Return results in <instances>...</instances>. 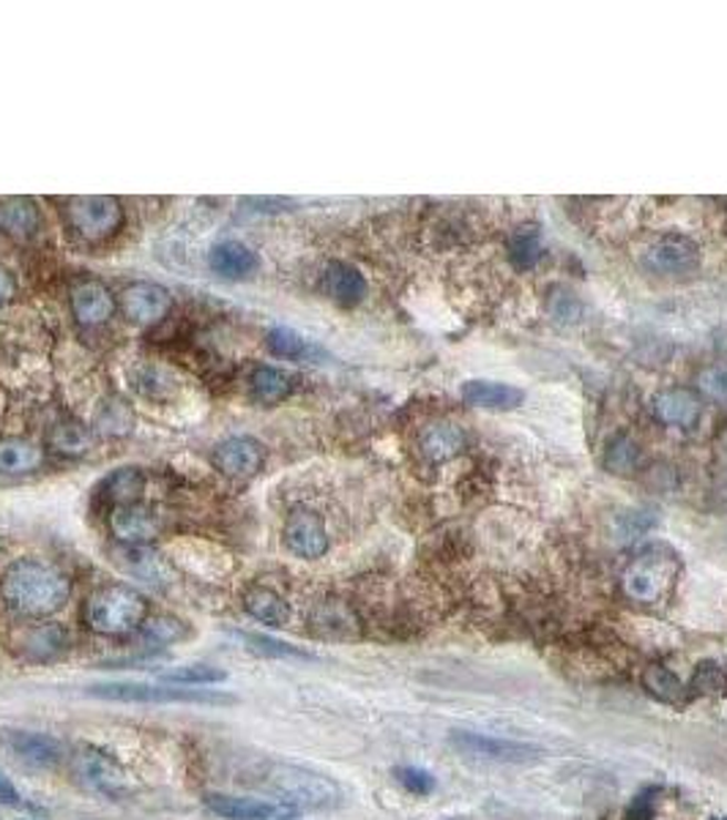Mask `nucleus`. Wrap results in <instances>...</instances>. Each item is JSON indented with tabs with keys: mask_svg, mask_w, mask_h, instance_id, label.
<instances>
[{
	"mask_svg": "<svg viewBox=\"0 0 727 820\" xmlns=\"http://www.w3.org/2000/svg\"><path fill=\"white\" fill-rule=\"evenodd\" d=\"M41 465V449L22 438L0 441V473H28Z\"/></svg>",
	"mask_w": 727,
	"mask_h": 820,
	"instance_id": "a878e982",
	"label": "nucleus"
},
{
	"mask_svg": "<svg viewBox=\"0 0 727 820\" xmlns=\"http://www.w3.org/2000/svg\"><path fill=\"white\" fill-rule=\"evenodd\" d=\"M22 801V796L17 793V788L11 785V779L0 771V804L6 807H17Z\"/></svg>",
	"mask_w": 727,
	"mask_h": 820,
	"instance_id": "79ce46f5",
	"label": "nucleus"
},
{
	"mask_svg": "<svg viewBox=\"0 0 727 820\" xmlns=\"http://www.w3.org/2000/svg\"><path fill=\"white\" fill-rule=\"evenodd\" d=\"M119 564L123 572H129L132 577L145 580V583L162 585L170 580V566L156 550L145 547V544H129L119 553Z\"/></svg>",
	"mask_w": 727,
	"mask_h": 820,
	"instance_id": "6ab92c4d",
	"label": "nucleus"
},
{
	"mask_svg": "<svg viewBox=\"0 0 727 820\" xmlns=\"http://www.w3.org/2000/svg\"><path fill=\"white\" fill-rule=\"evenodd\" d=\"M63 646H66V635H63L61 626H52V624L33 629L25 640V652L31 656H37V659H47V656L61 652Z\"/></svg>",
	"mask_w": 727,
	"mask_h": 820,
	"instance_id": "473e14b6",
	"label": "nucleus"
},
{
	"mask_svg": "<svg viewBox=\"0 0 727 820\" xmlns=\"http://www.w3.org/2000/svg\"><path fill=\"white\" fill-rule=\"evenodd\" d=\"M509 255H512L518 268H533L539 255H542V242H539L536 227H520L509 242Z\"/></svg>",
	"mask_w": 727,
	"mask_h": 820,
	"instance_id": "7c9ffc66",
	"label": "nucleus"
},
{
	"mask_svg": "<svg viewBox=\"0 0 727 820\" xmlns=\"http://www.w3.org/2000/svg\"><path fill=\"white\" fill-rule=\"evenodd\" d=\"M397 777H400V782L405 785V788L416 796H424L436 788V779L421 769H400L397 771Z\"/></svg>",
	"mask_w": 727,
	"mask_h": 820,
	"instance_id": "58836bf2",
	"label": "nucleus"
},
{
	"mask_svg": "<svg viewBox=\"0 0 727 820\" xmlns=\"http://www.w3.org/2000/svg\"><path fill=\"white\" fill-rule=\"evenodd\" d=\"M66 216L72 230H78V236L85 242H104L121 227L123 208L115 197H74V201H69Z\"/></svg>",
	"mask_w": 727,
	"mask_h": 820,
	"instance_id": "423d86ee",
	"label": "nucleus"
},
{
	"mask_svg": "<svg viewBox=\"0 0 727 820\" xmlns=\"http://www.w3.org/2000/svg\"><path fill=\"white\" fill-rule=\"evenodd\" d=\"M700 386L714 400H727V367H711L700 375Z\"/></svg>",
	"mask_w": 727,
	"mask_h": 820,
	"instance_id": "4c0bfd02",
	"label": "nucleus"
},
{
	"mask_svg": "<svg viewBox=\"0 0 727 820\" xmlns=\"http://www.w3.org/2000/svg\"><path fill=\"white\" fill-rule=\"evenodd\" d=\"M249 643H255L257 652H268L274 656H304L301 652H296V648H290L287 643H277V640H266V637H246Z\"/></svg>",
	"mask_w": 727,
	"mask_h": 820,
	"instance_id": "a19ab883",
	"label": "nucleus"
},
{
	"mask_svg": "<svg viewBox=\"0 0 727 820\" xmlns=\"http://www.w3.org/2000/svg\"><path fill=\"white\" fill-rule=\"evenodd\" d=\"M121 309L132 324L154 326L170 312L167 287L156 283H134L123 290Z\"/></svg>",
	"mask_w": 727,
	"mask_h": 820,
	"instance_id": "9b49d317",
	"label": "nucleus"
},
{
	"mask_svg": "<svg viewBox=\"0 0 727 820\" xmlns=\"http://www.w3.org/2000/svg\"><path fill=\"white\" fill-rule=\"evenodd\" d=\"M252 391L263 402H279L290 394V375L277 367H260L252 375Z\"/></svg>",
	"mask_w": 727,
	"mask_h": 820,
	"instance_id": "cd10ccee",
	"label": "nucleus"
},
{
	"mask_svg": "<svg viewBox=\"0 0 727 820\" xmlns=\"http://www.w3.org/2000/svg\"><path fill=\"white\" fill-rule=\"evenodd\" d=\"M91 695L121 703H197V706H222L233 697L201 687H175V684H102L91 687Z\"/></svg>",
	"mask_w": 727,
	"mask_h": 820,
	"instance_id": "39448f33",
	"label": "nucleus"
},
{
	"mask_svg": "<svg viewBox=\"0 0 727 820\" xmlns=\"http://www.w3.org/2000/svg\"><path fill=\"white\" fill-rule=\"evenodd\" d=\"M654 410L670 427H692L700 419V402L687 389H667L656 394Z\"/></svg>",
	"mask_w": 727,
	"mask_h": 820,
	"instance_id": "aec40b11",
	"label": "nucleus"
},
{
	"mask_svg": "<svg viewBox=\"0 0 727 820\" xmlns=\"http://www.w3.org/2000/svg\"><path fill=\"white\" fill-rule=\"evenodd\" d=\"M326 293L342 307H354L367 293V279L356 266L348 263H331L326 271Z\"/></svg>",
	"mask_w": 727,
	"mask_h": 820,
	"instance_id": "4be33fe9",
	"label": "nucleus"
},
{
	"mask_svg": "<svg viewBox=\"0 0 727 820\" xmlns=\"http://www.w3.org/2000/svg\"><path fill=\"white\" fill-rule=\"evenodd\" d=\"M263 777V785L293 810H331L342 804V788L318 771L277 763Z\"/></svg>",
	"mask_w": 727,
	"mask_h": 820,
	"instance_id": "f03ea898",
	"label": "nucleus"
},
{
	"mask_svg": "<svg viewBox=\"0 0 727 820\" xmlns=\"http://www.w3.org/2000/svg\"><path fill=\"white\" fill-rule=\"evenodd\" d=\"M656 796L659 790H643L635 801H632L629 812H626V820H651L654 818V807H656Z\"/></svg>",
	"mask_w": 727,
	"mask_h": 820,
	"instance_id": "ea45409f",
	"label": "nucleus"
},
{
	"mask_svg": "<svg viewBox=\"0 0 727 820\" xmlns=\"http://www.w3.org/2000/svg\"><path fill=\"white\" fill-rule=\"evenodd\" d=\"M714 820H727V818H714Z\"/></svg>",
	"mask_w": 727,
	"mask_h": 820,
	"instance_id": "c03bdc74",
	"label": "nucleus"
},
{
	"mask_svg": "<svg viewBox=\"0 0 727 820\" xmlns=\"http://www.w3.org/2000/svg\"><path fill=\"white\" fill-rule=\"evenodd\" d=\"M268 348H272V353L283 356V359H304L313 350V345L293 328H272L268 331Z\"/></svg>",
	"mask_w": 727,
	"mask_h": 820,
	"instance_id": "72a5a7b5",
	"label": "nucleus"
},
{
	"mask_svg": "<svg viewBox=\"0 0 727 820\" xmlns=\"http://www.w3.org/2000/svg\"><path fill=\"white\" fill-rule=\"evenodd\" d=\"M6 747L11 755L22 760V763L33 766V769H55L63 760V744L58 738L44 734H31V730H14L6 736Z\"/></svg>",
	"mask_w": 727,
	"mask_h": 820,
	"instance_id": "2eb2a0df",
	"label": "nucleus"
},
{
	"mask_svg": "<svg viewBox=\"0 0 727 820\" xmlns=\"http://www.w3.org/2000/svg\"><path fill=\"white\" fill-rule=\"evenodd\" d=\"M244 607L252 618L260 621V624L266 626H274V629H279V626H285L287 621H290V605L285 602V596L266 588V585H255V588L244 596Z\"/></svg>",
	"mask_w": 727,
	"mask_h": 820,
	"instance_id": "5701e85b",
	"label": "nucleus"
},
{
	"mask_svg": "<svg viewBox=\"0 0 727 820\" xmlns=\"http://www.w3.org/2000/svg\"><path fill=\"white\" fill-rule=\"evenodd\" d=\"M72 771L78 777L82 788L93 790L99 796H110V799H119L129 790V775L121 769V763L110 755L99 752V749H80L72 758Z\"/></svg>",
	"mask_w": 727,
	"mask_h": 820,
	"instance_id": "0eeeda50",
	"label": "nucleus"
},
{
	"mask_svg": "<svg viewBox=\"0 0 727 820\" xmlns=\"http://www.w3.org/2000/svg\"><path fill=\"white\" fill-rule=\"evenodd\" d=\"M214 816L225 820H283L293 818L298 810L283 804V801H266V799H249V796H227L214 793L205 799Z\"/></svg>",
	"mask_w": 727,
	"mask_h": 820,
	"instance_id": "1a4fd4ad",
	"label": "nucleus"
},
{
	"mask_svg": "<svg viewBox=\"0 0 727 820\" xmlns=\"http://www.w3.org/2000/svg\"><path fill=\"white\" fill-rule=\"evenodd\" d=\"M451 744L460 749L462 755L484 760H501V763H525V760L536 758L539 749L523 741H506V738H492L482 734H454Z\"/></svg>",
	"mask_w": 727,
	"mask_h": 820,
	"instance_id": "9d476101",
	"label": "nucleus"
},
{
	"mask_svg": "<svg viewBox=\"0 0 727 820\" xmlns=\"http://www.w3.org/2000/svg\"><path fill=\"white\" fill-rule=\"evenodd\" d=\"M462 449H465V435H462L460 427L449 424V421L432 424L430 430L424 432V438H421V451H424L432 462L451 460V457L460 454Z\"/></svg>",
	"mask_w": 727,
	"mask_h": 820,
	"instance_id": "b1692460",
	"label": "nucleus"
},
{
	"mask_svg": "<svg viewBox=\"0 0 727 820\" xmlns=\"http://www.w3.org/2000/svg\"><path fill=\"white\" fill-rule=\"evenodd\" d=\"M697 260H700V252L687 236H665L646 252V266L654 274H665V277L689 274Z\"/></svg>",
	"mask_w": 727,
	"mask_h": 820,
	"instance_id": "f8f14e48",
	"label": "nucleus"
},
{
	"mask_svg": "<svg viewBox=\"0 0 727 820\" xmlns=\"http://www.w3.org/2000/svg\"><path fill=\"white\" fill-rule=\"evenodd\" d=\"M41 227V214L37 203L28 197H11L0 205V230L11 238H31Z\"/></svg>",
	"mask_w": 727,
	"mask_h": 820,
	"instance_id": "412c9836",
	"label": "nucleus"
},
{
	"mask_svg": "<svg viewBox=\"0 0 727 820\" xmlns=\"http://www.w3.org/2000/svg\"><path fill=\"white\" fill-rule=\"evenodd\" d=\"M214 465L231 479L255 476L263 465V447L252 438H227L214 449Z\"/></svg>",
	"mask_w": 727,
	"mask_h": 820,
	"instance_id": "4468645a",
	"label": "nucleus"
},
{
	"mask_svg": "<svg viewBox=\"0 0 727 820\" xmlns=\"http://www.w3.org/2000/svg\"><path fill=\"white\" fill-rule=\"evenodd\" d=\"M689 695H727V670L717 662H703L689 681Z\"/></svg>",
	"mask_w": 727,
	"mask_h": 820,
	"instance_id": "2f4dec72",
	"label": "nucleus"
},
{
	"mask_svg": "<svg viewBox=\"0 0 727 820\" xmlns=\"http://www.w3.org/2000/svg\"><path fill=\"white\" fill-rule=\"evenodd\" d=\"M143 488H145V479L137 468H119V471H115L113 476L104 482L107 498L115 503V506H123V503H137Z\"/></svg>",
	"mask_w": 727,
	"mask_h": 820,
	"instance_id": "c85d7f7f",
	"label": "nucleus"
},
{
	"mask_svg": "<svg viewBox=\"0 0 727 820\" xmlns=\"http://www.w3.org/2000/svg\"><path fill=\"white\" fill-rule=\"evenodd\" d=\"M678 570H682V564H678L676 553L654 544V547L643 550L637 558H632V564L624 570V577H621V588L637 605H656L670 594Z\"/></svg>",
	"mask_w": 727,
	"mask_h": 820,
	"instance_id": "20e7f679",
	"label": "nucleus"
},
{
	"mask_svg": "<svg viewBox=\"0 0 727 820\" xmlns=\"http://www.w3.org/2000/svg\"><path fill=\"white\" fill-rule=\"evenodd\" d=\"M283 539L285 547L290 550L293 555L298 558H324L328 550V533L324 520H320L318 512L307 506H296L285 520L283 529Z\"/></svg>",
	"mask_w": 727,
	"mask_h": 820,
	"instance_id": "6e6552de",
	"label": "nucleus"
},
{
	"mask_svg": "<svg viewBox=\"0 0 727 820\" xmlns=\"http://www.w3.org/2000/svg\"><path fill=\"white\" fill-rule=\"evenodd\" d=\"M462 400L473 408H487V410H512L523 406L525 391L518 386L498 383V380H468L460 389Z\"/></svg>",
	"mask_w": 727,
	"mask_h": 820,
	"instance_id": "f3484780",
	"label": "nucleus"
},
{
	"mask_svg": "<svg viewBox=\"0 0 727 820\" xmlns=\"http://www.w3.org/2000/svg\"><path fill=\"white\" fill-rule=\"evenodd\" d=\"M637 462V449L632 447L626 438H618V441L610 443L607 449V457H605V465L610 468L613 473H626L632 471Z\"/></svg>",
	"mask_w": 727,
	"mask_h": 820,
	"instance_id": "c9c22d12",
	"label": "nucleus"
},
{
	"mask_svg": "<svg viewBox=\"0 0 727 820\" xmlns=\"http://www.w3.org/2000/svg\"><path fill=\"white\" fill-rule=\"evenodd\" d=\"M208 263L211 268H214V274H219V277L225 279H244L249 277V274H255L257 266H260L255 252L242 242L216 244L214 249H211Z\"/></svg>",
	"mask_w": 727,
	"mask_h": 820,
	"instance_id": "a211bd4d",
	"label": "nucleus"
},
{
	"mask_svg": "<svg viewBox=\"0 0 727 820\" xmlns=\"http://www.w3.org/2000/svg\"><path fill=\"white\" fill-rule=\"evenodd\" d=\"M14 293H17L14 277H11V274L6 271L3 266H0V307L11 301V298H14Z\"/></svg>",
	"mask_w": 727,
	"mask_h": 820,
	"instance_id": "37998d69",
	"label": "nucleus"
},
{
	"mask_svg": "<svg viewBox=\"0 0 727 820\" xmlns=\"http://www.w3.org/2000/svg\"><path fill=\"white\" fill-rule=\"evenodd\" d=\"M643 684L656 700L670 703V706H682V703L689 700V687H684L682 678L665 665H651L646 673H643Z\"/></svg>",
	"mask_w": 727,
	"mask_h": 820,
	"instance_id": "393cba45",
	"label": "nucleus"
},
{
	"mask_svg": "<svg viewBox=\"0 0 727 820\" xmlns=\"http://www.w3.org/2000/svg\"><path fill=\"white\" fill-rule=\"evenodd\" d=\"M162 681L175 684V687H216V684L227 681V673L211 665H184L162 673Z\"/></svg>",
	"mask_w": 727,
	"mask_h": 820,
	"instance_id": "bb28decb",
	"label": "nucleus"
},
{
	"mask_svg": "<svg viewBox=\"0 0 727 820\" xmlns=\"http://www.w3.org/2000/svg\"><path fill=\"white\" fill-rule=\"evenodd\" d=\"M110 531L126 544H145L160 536L162 520L154 509L140 506V503H123L110 512Z\"/></svg>",
	"mask_w": 727,
	"mask_h": 820,
	"instance_id": "ddd939ff",
	"label": "nucleus"
},
{
	"mask_svg": "<svg viewBox=\"0 0 727 820\" xmlns=\"http://www.w3.org/2000/svg\"><path fill=\"white\" fill-rule=\"evenodd\" d=\"M69 577L47 561H14L0 577V596L25 618H47L69 602Z\"/></svg>",
	"mask_w": 727,
	"mask_h": 820,
	"instance_id": "f257e3e1",
	"label": "nucleus"
},
{
	"mask_svg": "<svg viewBox=\"0 0 727 820\" xmlns=\"http://www.w3.org/2000/svg\"><path fill=\"white\" fill-rule=\"evenodd\" d=\"M50 447L55 449L58 454H66V457L85 454V451L91 449V432H88L82 424H74V421H69V424H58L55 430L50 432Z\"/></svg>",
	"mask_w": 727,
	"mask_h": 820,
	"instance_id": "c756f323",
	"label": "nucleus"
},
{
	"mask_svg": "<svg viewBox=\"0 0 727 820\" xmlns=\"http://www.w3.org/2000/svg\"><path fill=\"white\" fill-rule=\"evenodd\" d=\"M99 430L107 432V435H126L132 430V413L121 402H110L99 413Z\"/></svg>",
	"mask_w": 727,
	"mask_h": 820,
	"instance_id": "f704fd0d",
	"label": "nucleus"
},
{
	"mask_svg": "<svg viewBox=\"0 0 727 820\" xmlns=\"http://www.w3.org/2000/svg\"><path fill=\"white\" fill-rule=\"evenodd\" d=\"M143 632L154 643H170V640H178V637L186 635L184 624H181V621H175V618H154V621L149 618L143 624Z\"/></svg>",
	"mask_w": 727,
	"mask_h": 820,
	"instance_id": "e433bc0d",
	"label": "nucleus"
},
{
	"mask_svg": "<svg viewBox=\"0 0 727 820\" xmlns=\"http://www.w3.org/2000/svg\"><path fill=\"white\" fill-rule=\"evenodd\" d=\"M149 611V599L132 585H104L88 599L85 621L96 635L121 637L143 629Z\"/></svg>",
	"mask_w": 727,
	"mask_h": 820,
	"instance_id": "7ed1b4c3",
	"label": "nucleus"
},
{
	"mask_svg": "<svg viewBox=\"0 0 727 820\" xmlns=\"http://www.w3.org/2000/svg\"><path fill=\"white\" fill-rule=\"evenodd\" d=\"M72 312L82 326H102L113 318L115 298L107 285L88 279L72 290Z\"/></svg>",
	"mask_w": 727,
	"mask_h": 820,
	"instance_id": "dca6fc26",
	"label": "nucleus"
}]
</instances>
